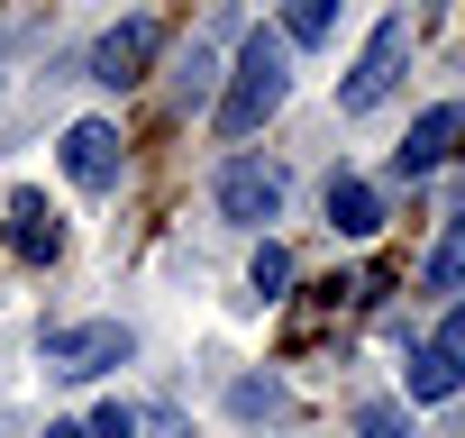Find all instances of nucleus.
I'll use <instances>...</instances> for the list:
<instances>
[{
  "instance_id": "obj_18",
  "label": "nucleus",
  "mask_w": 465,
  "mask_h": 438,
  "mask_svg": "<svg viewBox=\"0 0 465 438\" xmlns=\"http://www.w3.org/2000/svg\"><path fill=\"white\" fill-rule=\"evenodd\" d=\"M46 438H92V429H74V420H46Z\"/></svg>"
},
{
  "instance_id": "obj_7",
  "label": "nucleus",
  "mask_w": 465,
  "mask_h": 438,
  "mask_svg": "<svg viewBox=\"0 0 465 438\" xmlns=\"http://www.w3.org/2000/svg\"><path fill=\"white\" fill-rule=\"evenodd\" d=\"M64 174H74L83 192H110V183H119V128H110V119H74V128H64Z\"/></svg>"
},
{
  "instance_id": "obj_9",
  "label": "nucleus",
  "mask_w": 465,
  "mask_h": 438,
  "mask_svg": "<svg viewBox=\"0 0 465 438\" xmlns=\"http://www.w3.org/2000/svg\"><path fill=\"white\" fill-rule=\"evenodd\" d=\"M329 219H338L347 238H374V229H383V201H374V183H365V174H329Z\"/></svg>"
},
{
  "instance_id": "obj_11",
  "label": "nucleus",
  "mask_w": 465,
  "mask_h": 438,
  "mask_svg": "<svg viewBox=\"0 0 465 438\" xmlns=\"http://www.w3.org/2000/svg\"><path fill=\"white\" fill-rule=\"evenodd\" d=\"M429 284H438V293H456V284H465V201H456V219H447L438 256H429Z\"/></svg>"
},
{
  "instance_id": "obj_1",
  "label": "nucleus",
  "mask_w": 465,
  "mask_h": 438,
  "mask_svg": "<svg viewBox=\"0 0 465 438\" xmlns=\"http://www.w3.org/2000/svg\"><path fill=\"white\" fill-rule=\"evenodd\" d=\"M283 101H292V37H283V28H256V37L238 46L228 92H219V137H256Z\"/></svg>"
},
{
  "instance_id": "obj_13",
  "label": "nucleus",
  "mask_w": 465,
  "mask_h": 438,
  "mask_svg": "<svg viewBox=\"0 0 465 438\" xmlns=\"http://www.w3.org/2000/svg\"><path fill=\"white\" fill-rule=\"evenodd\" d=\"M247 284H256V302H283V284H292V256H283V247L265 238V247H256V274H247Z\"/></svg>"
},
{
  "instance_id": "obj_10",
  "label": "nucleus",
  "mask_w": 465,
  "mask_h": 438,
  "mask_svg": "<svg viewBox=\"0 0 465 438\" xmlns=\"http://www.w3.org/2000/svg\"><path fill=\"white\" fill-rule=\"evenodd\" d=\"M465 383V356H447V347H411V365H401V393L411 402H447Z\"/></svg>"
},
{
  "instance_id": "obj_12",
  "label": "nucleus",
  "mask_w": 465,
  "mask_h": 438,
  "mask_svg": "<svg viewBox=\"0 0 465 438\" xmlns=\"http://www.w3.org/2000/svg\"><path fill=\"white\" fill-rule=\"evenodd\" d=\"M356 438H420V429H411V411H401V402H383V393H374V402H356Z\"/></svg>"
},
{
  "instance_id": "obj_14",
  "label": "nucleus",
  "mask_w": 465,
  "mask_h": 438,
  "mask_svg": "<svg viewBox=\"0 0 465 438\" xmlns=\"http://www.w3.org/2000/svg\"><path fill=\"white\" fill-rule=\"evenodd\" d=\"M173 101H183V110H192V101H210V55H201V46L173 65Z\"/></svg>"
},
{
  "instance_id": "obj_5",
  "label": "nucleus",
  "mask_w": 465,
  "mask_h": 438,
  "mask_svg": "<svg viewBox=\"0 0 465 438\" xmlns=\"http://www.w3.org/2000/svg\"><path fill=\"white\" fill-rule=\"evenodd\" d=\"M128 356H137V338H128L119 320H92V329H46V365H55V374H74V383H83V374H110V365H128Z\"/></svg>"
},
{
  "instance_id": "obj_3",
  "label": "nucleus",
  "mask_w": 465,
  "mask_h": 438,
  "mask_svg": "<svg viewBox=\"0 0 465 438\" xmlns=\"http://www.w3.org/2000/svg\"><path fill=\"white\" fill-rule=\"evenodd\" d=\"M283 164H265V155H228L219 164V183H210V201H219V219H238V229H265V219L283 210Z\"/></svg>"
},
{
  "instance_id": "obj_2",
  "label": "nucleus",
  "mask_w": 465,
  "mask_h": 438,
  "mask_svg": "<svg viewBox=\"0 0 465 438\" xmlns=\"http://www.w3.org/2000/svg\"><path fill=\"white\" fill-rule=\"evenodd\" d=\"M401 74H411V19L392 10V19H374V37H365V55H356V74L338 83V110H383L392 92H401Z\"/></svg>"
},
{
  "instance_id": "obj_6",
  "label": "nucleus",
  "mask_w": 465,
  "mask_h": 438,
  "mask_svg": "<svg viewBox=\"0 0 465 438\" xmlns=\"http://www.w3.org/2000/svg\"><path fill=\"white\" fill-rule=\"evenodd\" d=\"M155 46H164V28L155 19H119L101 46H92V83H110V92H128V83H146V65H155Z\"/></svg>"
},
{
  "instance_id": "obj_4",
  "label": "nucleus",
  "mask_w": 465,
  "mask_h": 438,
  "mask_svg": "<svg viewBox=\"0 0 465 438\" xmlns=\"http://www.w3.org/2000/svg\"><path fill=\"white\" fill-rule=\"evenodd\" d=\"M456 146H465V101H438V110H420V119H411V137L392 146V183H420V174L456 164Z\"/></svg>"
},
{
  "instance_id": "obj_8",
  "label": "nucleus",
  "mask_w": 465,
  "mask_h": 438,
  "mask_svg": "<svg viewBox=\"0 0 465 438\" xmlns=\"http://www.w3.org/2000/svg\"><path fill=\"white\" fill-rule=\"evenodd\" d=\"M10 247L28 265H55L64 256V219L46 210V192H10Z\"/></svg>"
},
{
  "instance_id": "obj_15",
  "label": "nucleus",
  "mask_w": 465,
  "mask_h": 438,
  "mask_svg": "<svg viewBox=\"0 0 465 438\" xmlns=\"http://www.w3.org/2000/svg\"><path fill=\"white\" fill-rule=\"evenodd\" d=\"M228 402H238V411H247V420H256V411H265V420H274V411H283V393H274V383H256V374H247V383H238V393H228Z\"/></svg>"
},
{
  "instance_id": "obj_16",
  "label": "nucleus",
  "mask_w": 465,
  "mask_h": 438,
  "mask_svg": "<svg viewBox=\"0 0 465 438\" xmlns=\"http://www.w3.org/2000/svg\"><path fill=\"white\" fill-rule=\"evenodd\" d=\"M92 438H137V411H128V402H101V411H92Z\"/></svg>"
},
{
  "instance_id": "obj_17",
  "label": "nucleus",
  "mask_w": 465,
  "mask_h": 438,
  "mask_svg": "<svg viewBox=\"0 0 465 438\" xmlns=\"http://www.w3.org/2000/svg\"><path fill=\"white\" fill-rule=\"evenodd\" d=\"M438 347H447V356H465V311H456V320L438 329Z\"/></svg>"
}]
</instances>
